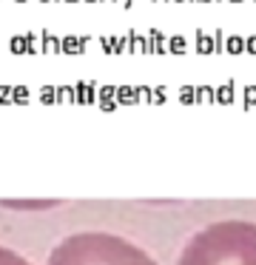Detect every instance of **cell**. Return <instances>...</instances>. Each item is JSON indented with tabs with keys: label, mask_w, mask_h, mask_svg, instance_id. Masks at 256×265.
Masks as SVG:
<instances>
[{
	"label": "cell",
	"mask_w": 256,
	"mask_h": 265,
	"mask_svg": "<svg viewBox=\"0 0 256 265\" xmlns=\"http://www.w3.org/2000/svg\"><path fill=\"white\" fill-rule=\"evenodd\" d=\"M177 265H256V222L222 220L185 243Z\"/></svg>",
	"instance_id": "1"
},
{
	"label": "cell",
	"mask_w": 256,
	"mask_h": 265,
	"mask_svg": "<svg viewBox=\"0 0 256 265\" xmlns=\"http://www.w3.org/2000/svg\"><path fill=\"white\" fill-rule=\"evenodd\" d=\"M46 265H156L131 240L108 231H80L66 237Z\"/></svg>",
	"instance_id": "2"
},
{
	"label": "cell",
	"mask_w": 256,
	"mask_h": 265,
	"mask_svg": "<svg viewBox=\"0 0 256 265\" xmlns=\"http://www.w3.org/2000/svg\"><path fill=\"white\" fill-rule=\"evenodd\" d=\"M0 265H31L26 257H20L17 251H12V248H3L0 245Z\"/></svg>",
	"instance_id": "3"
}]
</instances>
